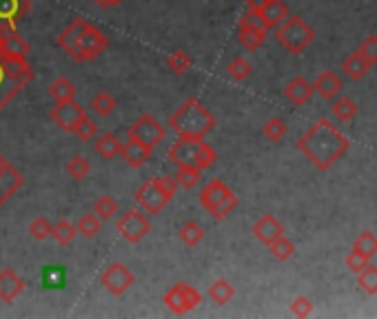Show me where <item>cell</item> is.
Listing matches in <instances>:
<instances>
[{
	"label": "cell",
	"instance_id": "47",
	"mask_svg": "<svg viewBox=\"0 0 377 319\" xmlns=\"http://www.w3.org/2000/svg\"><path fill=\"white\" fill-rule=\"evenodd\" d=\"M313 313V302L307 295H300L291 302V315L295 317H309Z\"/></svg>",
	"mask_w": 377,
	"mask_h": 319
},
{
	"label": "cell",
	"instance_id": "45",
	"mask_svg": "<svg viewBox=\"0 0 377 319\" xmlns=\"http://www.w3.org/2000/svg\"><path fill=\"white\" fill-rule=\"evenodd\" d=\"M43 281L47 288H60L65 281V273L60 266H47L45 268V275H43Z\"/></svg>",
	"mask_w": 377,
	"mask_h": 319
},
{
	"label": "cell",
	"instance_id": "24",
	"mask_svg": "<svg viewBox=\"0 0 377 319\" xmlns=\"http://www.w3.org/2000/svg\"><path fill=\"white\" fill-rule=\"evenodd\" d=\"M369 69H371V65L357 52L355 54H348L342 60V73H346L351 80H362L369 73Z\"/></svg>",
	"mask_w": 377,
	"mask_h": 319
},
{
	"label": "cell",
	"instance_id": "48",
	"mask_svg": "<svg viewBox=\"0 0 377 319\" xmlns=\"http://www.w3.org/2000/svg\"><path fill=\"white\" fill-rule=\"evenodd\" d=\"M180 286H182V297H185L187 311H193V309H196V306L202 302L200 290H198V288H193V286H189L187 281H180Z\"/></svg>",
	"mask_w": 377,
	"mask_h": 319
},
{
	"label": "cell",
	"instance_id": "20",
	"mask_svg": "<svg viewBox=\"0 0 377 319\" xmlns=\"http://www.w3.org/2000/svg\"><path fill=\"white\" fill-rule=\"evenodd\" d=\"M27 84L25 82H20V80H14L9 76V73L5 71V67L0 65V111L14 100V98L25 89Z\"/></svg>",
	"mask_w": 377,
	"mask_h": 319
},
{
	"label": "cell",
	"instance_id": "16",
	"mask_svg": "<svg viewBox=\"0 0 377 319\" xmlns=\"http://www.w3.org/2000/svg\"><path fill=\"white\" fill-rule=\"evenodd\" d=\"M151 149L149 146H144L140 144L138 140H133V138H127V144H123V151H120V157L125 160L127 166L131 169H140L144 166L151 160Z\"/></svg>",
	"mask_w": 377,
	"mask_h": 319
},
{
	"label": "cell",
	"instance_id": "33",
	"mask_svg": "<svg viewBox=\"0 0 377 319\" xmlns=\"http://www.w3.org/2000/svg\"><path fill=\"white\" fill-rule=\"evenodd\" d=\"M286 122L282 118H269L264 122V127H262V133H264V138L269 140V142H279V140H284L286 136Z\"/></svg>",
	"mask_w": 377,
	"mask_h": 319
},
{
	"label": "cell",
	"instance_id": "32",
	"mask_svg": "<svg viewBox=\"0 0 377 319\" xmlns=\"http://www.w3.org/2000/svg\"><path fill=\"white\" fill-rule=\"evenodd\" d=\"M357 286L367 293V295H377V266L367 264L357 273Z\"/></svg>",
	"mask_w": 377,
	"mask_h": 319
},
{
	"label": "cell",
	"instance_id": "2",
	"mask_svg": "<svg viewBox=\"0 0 377 319\" xmlns=\"http://www.w3.org/2000/svg\"><path fill=\"white\" fill-rule=\"evenodd\" d=\"M169 127L178 138L204 140L215 129V116L198 98H187L174 111V116L169 118Z\"/></svg>",
	"mask_w": 377,
	"mask_h": 319
},
{
	"label": "cell",
	"instance_id": "41",
	"mask_svg": "<svg viewBox=\"0 0 377 319\" xmlns=\"http://www.w3.org/2000/svg\"><path fill=\"white\" fill-rule=\"evenodd\" d=\"M167 67H169V71H174L176 76H185V73L193 67V60L185 52H176L167 58Z\"/></svg>",
	"mask_w": 377,
	"mask_h": 319
},
{
	"label": "cell",
	"instance_id": "25",
	"mask_svg": "<svg viewBox=\"0 0 377 319\" xmlns=\"http://www.w3.org/2000/svg\"><path fill=\"white\" fill-rule=\"evenodd\" d=\"M47 93H49V98H52L54 102L74 100V95H76V84L71 82L69 78L60 76V78H56V80L49 84V89H47Z\"/></svg>",
	"mask_w": 377,
	"mask_h": 319
},
{
	"label": "cell",
	"instance_id": "46",
	"mask_svg": "<svg viewBox=\"0 0 377 319\" xmlns=\"http://www.w3.org/2000/svg\"><path fill=\"white\" fill-rule=\"evenodd\" d=\"M367 264H371V257H367V255L355 251V249H353V251L346 255V268H348V271H353V273H360Z\"/></svg>",
	"mask_w": 377,
	"mask_h": 319
},
{
	"label": "cell",
	"instance_id": "49",
	"mask_svg": "<svg viewBox=\"0 0 377 319\" xmlns=\"http://www.w3.org/2000/svg\"><path fill=\"white\" fill-rule=\"evenodd\" d=\"M266 3H269V0H247V9L249 11H258V14H260Z\"/></svg>",
	"mask_w": 377,
	"mask_h": 319
},
{
	"label": "cell",
	"instance_id": "15",
	"mask_svg": "<svg viewBox=\"0 0 377 319\" xmlns=\"http://www.w3.org/2000/svg\"><path fill=\"white\" fill-rule=\"evenodd\" d=\"M25 279H22L14 268H3L0 271V299L5 304L14 302L22 290H25Z\"/></svg>",
	"mask_w": 377,
	"mask_h": 319
},
{
	"label": "cell",
	"instance_id": "3",
	"mask_svg": "<svg viewBox=\"0 0 377 319\" xmlns=\"http://www.w3.org/2000/svg\"><path fill=\"white\" fill-rule=\"evenodd\" d=\"M176 191H178L176 178H167V176L151 178L136 191V204L147 215H157L169 202L174 200Z\"/></svg>",
	"mask_w": 377,
	"mask_h": 319
},
{
	"label": "cell",
	"instance_id": "34",
	"mask_svg": "<svg viewBox=\"0 0 377 319\" xmlns=\"http://www.w3.org/2000/svg\"><path fill=\"white\" fill-rule=\"evenodd\" d=\"M100 228H102V219L95 213H84L76 224V231L84 238H95L100 233Z\"/></svg>",
	"mask_w": 377,
	"mask_h": 319
},
{
	"label": "cell",
	"instance_id": "26",
	"mask_svg": "<svg viewBox=\"0 0 377 319\" xmlns=\"http://www.w3.org/2000/svg\"><path fill=\"white\" fill-rule=\"evenodd\" d=\"M204 228L198 224V222H193V219H189V222H185L180 228H178V238L180 242L185 244V247L193 249V247H198V244L204 240Z\"/></svg>",
	"mask_w": 377,
	"mask_h": 319
},
{
	"label": "cell",
	"instance_id": "30",
	"mask_svg": "<svg viewBox=\"0 0 377 319\" xmlns=\"http://www.w3.org/2000/svg\"><path fill=\"white\" fill-rule=\"evenodd\" d=\"M76 226L69 222V219H58V222L52 226V238L56 240V244H60V247H67V244L74 242L76 238Z\"/></svg>",
	"mask_w": 377,
	"mask_h": 319
},
{
	"label": "cell",
	"instance_id": "14",
	"mask_svg": "<svg viewBox=\"0 0 377 319\" xmlns=\"http://www.w3.org/2000/svg\"><path fill=\"white\" fill-rule=\"evenodd\" d=\"M251 233L255 235V240H260L262 244L269 247V244H273L277 238L284 235V226L275 215H262L258 222L253 224Z\"/></svg>",
	"mask_w": 377,
	"mask_h": 319
},
{
	"label": "cell",
	"instance_id": "13",
	"mask_svg": "<svg viewBox=\"0 0 377 319\" xmlns=\"http://www.w3.org/2000/svg\"><path fill=\"white\" fill-rule=\"evenodd\" d=\"M31 0H0V29L16 31L18 22L29 14Z\"/></svg>",
	"mask_w": 377,
	"mask_h": 319
},
{
	"label": "cell",
	"instance_id": "5",
	"mask_svg": "<svg viewBox=\"0 0 377 319\" xmlns=\"http://www.w3.org/2000/svg\"><path fill=\"white\" fill-rule=\"evenodd\" d=\"M200 204L213 219H226L238 208V195L222 180H209L200 191Z\"/></svg>",
	"mask_w": 377,
	"mask_h": 319
},
{
	"label": "cell",
	"instance_id": "27",
	"mask_svg": "<svg viewBox=\"0 0 377 319\" xmlns=\"http://www.w3.org/2000/svg\"><path fill=\"white\" fill-rule=\"evenodd\" d=\"M233 295H236V288L231 286V281L224 279V277L215 279L213 284L209 286V297H211V302H215L217 306L229 304L231 299H233Z\"/></svg>",
	"mask_w": 377,
	"mask_h": 319
},
{
	"label": "cell",
	"instance_id": "1",
	"mask_svg": "<svg viewBox=\"0 0 377 319\" xmlns=\"http://www.w3.org/2000/svg\"><path fill=\"white\" fill-rule=\"evenodd\" d=\"M348 138L342 131L331 125V120L320 118L307 129V133L298 140L300 153L318 171H328L339 157L348 151Z\"/></svg>",
	"mask_w": 377,
	"mask_h": 319
},
{
	"label": "cell",
	"instance_id": "4",
	"mask_svg": "<svg viewBox=\"0 0 377 319\" xmlns=\"http://www.w3.org/2000/svg\"><path fill=\"white\" fill-rule=\"evenodd\" d=\"M167 157H169V162H174L176 166L189 164V166H198L200 171H206L215 164L217 153L202 140L178 138V142L169 149Z\"/></svg>",
	"mask_w": 377,
	"mask_h": 319
},
{
	"label": "cell",
	"instance_id": "50",
	"mask_svg": "<svg viewBox=\"0 0 377 319\" xmlns=\"http://www.w3.org/2000/svg\"><path fill=\"white\" fill-rule=\"evenodd\" d=\"M100 7H114V5H118V3H123V0H95Z\"/></svg>",
	"mask_w": 377,
	"mask_h": 319
},
{
	"label": "cell",
	"instance_id": "40",
	"mask_svg": "<svg viewBox=\"0 0 377 319\" xmlns=\"http://www.w3.org/2000/svg\"><path fill=\"white\" fill-rule=\"evenodd\" d=\"M93 213L98 215L100 219H105V222H109V219L118 213L116 198H111V195H100V198L95 200V204H93Z\"/></svg>",
	"mask_w": 377,
	"mask_h": 319
},
{
	"label": "cell",
	"instance_id": "9",
	"mask_svg": "<svg viewBox=\"0 0 377 319\" xmlns=\"http://www.w3.org/2000/svg\"><path fill=\"white\" fill-rule=\"evenodd\" d=\"M164 136H167V129H164L151 114L140 116V118L129 127V138L138 140V142L144 144V146H149L151 151L164 140Z\"/></svg>",
	"mask_w": 377,
	"mask_h": 319
},
{
	"label": "cell",
	"instance_id": "12",
	"mask_svg": "<svg viewBox=\"0 0 377 319\" xmlns=\"http://www.w3.org/2000/svg\"><path fill=\"white\" fill-rule=\"evenodd\" d=\"M87 116V111L82 109V104H78L76 100H65V102H56V107L52 109V120L56 122V127H60L63 131L74 133V129L78 127V122Z\"/></svg>",
	"mask_w": 377,
	"mask_h": 319
},
{
	"label": "cell",
	"instance_id": "37",
	"mask_svg": "<svg viewBox=\"0 0 377 319\" xmlns=\"http://www.w3.org/2000/svg\"><path fill=\"white\" fill-rule=\"evenodd\" d=\"M269 251L277 262H286L295 255V244L282 235V238H277L273 244H269Z\"/></svg>",
	"mask_w": 377,
	"mask_h": 319
},
{
	"label": "cell",
	"instance_id": "6",
	"mask_svg": "<svg viewBox=\"0 0 377 319\" xmlns=\"http://www.w3.org/2000/svg\"><path fill=\"white\" fill-rule=\"evenodd\" d=\"M275 38L288 54L298 56L315 40V31L309 27V22L304 18L288 14L286 20L275 27Z\"/></svg>",
	"mask_w": 377,
	"mask_h": 319
},
{
	"label": "cell",
	"instance_id": "21",
	"mask_svg": "<svg viewBox=\"0 0 377 319\" xmlns=\"http://www.w3.org/2000/svg\"><path fill=\"white\" fill-rule=\"evenodd\" d=\"M238 42L247 52H258L266 42V29L264 27H238Z\"/></svg>",
	"mask_w": 377,
	"mask_h": 319
},
{
	"label": "cell",
	"instance_id": "17",
	"mask_svg": "<svg viewBox=\"0 0 377 319\" xmlns=\"http://www.w3.org/2000/svg\"><path fill=\"white\" fill-rule=\"evenodd\" d=\"M315 93L313 89V84L307 80V78H302V76H295L293 80H288L286 82V87H284V95H286V100L291 104H295V107H302V104H307L311 100V95Z\"/></svg>",
	"mask_w": 377,
	"mask_h": 319
},
{
	"label": "cell",
	"instance_id": "7",
	"mask_svg": "<svg viewBox=\"0 0 377 319\" xmlns=\"http://www.w3.org/2000/svg\"><path fill=\"white\" fill-rule=\"evenodd\" d=\"M107 47H109L107 36L95 27V24H89L84 20L69 58L74 60V63H87V60H95L98 56H102L107 52Z\"/></svg>",
	"mask_w": 377,
	"mask_h": 319
},
{
	"label": "cell",
	"instance_id": "43",
	"mask_svg": "<svg viewBox=\"0 0 377 319\" xmlns=\"http://www.w3.org/2000/svg\"><path fill=\"white\" fill-rule=\"evenodd\" d=\"M357 54H360L364 60H367L371 67L377 65V36H375V33H373V36H367V38L360 42Z\"/></svg>",
	"mask_w": 377,
	"mask_h": 319
},
{
	"label": "cell",
	"instance_id": "10",
	"mask_svg": "<svg viewBox=\"0 0 377 319\" xmlns=\"http://www.w3.org/2000/svg\"><path fill=\"white\" fill-rule=\"evenodd\" d=\"M133 281H136V277H133V273L123 262L109 264L105 268V273L100 275V284L107 288L109 295H114V297L125 295V293L133 286Z\"/></svg>",
	"mask_w": 377,
	"mask_h": 319
},
{
	"label": "cell",
	"instance_id": "39",
	"mask_svg": "<svg viewBox=\"0 0 377 319\" xmlns=\"http://www.w3.org/2000/svg\"><path fill=\"white\" fill-rule=\"evenodd\" d=\"M353 249L364 253L367 257H375L377 255V235H375L373 231L360 233V235L355 238V242H353Z\"/></svg>",
	"mask_w": 377,
	"mask_h": 319
},
{
	"label": "cell",
	"instance_id": "11",
	"mask_svg": "<svg viewBox=\"0 0 377 319\" xmlns=\"http://www.w3.org/2000/svg\"><path fill=\"white\" fill-rule=\"evenodd\" d=\"M22 184H25V176H22L7 157L0 155V206L14 198L22 189Z\"/></svg>",
	"mask_w": 377,
	"mask_h": 319
},
{
	"label": "cell",
	"instance_id": "51",
	"mask_svg": "<svg viewBox=\"0 0 377 319\" xmlns=\"http://www.w3.org/2000/svg\"><path fill=\"white\" fill-rule=\"evenodd\" d=\"M5 29H0V52H3V45H5Z\"/></svg>",
	"mask_w": 377,
	"mask_h": 319
},
{
	"label": "cell",
	"instance_id": "19",
	"mask_svg": "<svg viewBox=\"0 0 377 319\" xmlns=\"http://www.w3.org/2000/svg\"><path fill=\"white\" fill-rule=\"evenodd\" d=\"M260 16H262V24H264V29L269 31V29H275L277 24H282L288 16V5L284 3V0H269L262 11H260Z\"/></svg>",
	"mask_w": 377,
	"mask_h": 319
},
{
	"label": "cell",
	"instance_id": "8",
	"mask_svg": "<svg viewBox=\"0 0 377 319\" xmlns=\"http://www.w3.org/2000/svg\"><path fill=\"white\" fill-rule=\"evenodd\" d=\"M116 231L120 233V238L127 240L129 244H138L151 233V219L144 215V211L138 208H129L125 215H120L116 222Z\"/></svg>",
	"mask_w": 377,
	"mask_h": 319
},
{
	"label": "cell",
	"instance_id": "36",
	"mask_svg": "<svg viewBox=\"0 0 377 319\" xmlns=\"http://www.w3.org/2000/svg\"><path fill=\"white\" fill-rule=\"evenodd\" d=\"M65 171H67V176L69 178H74V180H84L89 173H91V162L84 155H74L67 162V166H65Z\"/></svg>",
	"mask_w": 377,
	"mask_h": 319
},
{
	"label": "cell",
	"instance_id": "29",
	"mask_svg": "<svg viewBox=\"0 0 377 319\" xmlns=\"http://www.w3.org/2000/svg\"><path fill=\"white\" fill-rule=\"evenodd\" d=\"M91 109H93V114L107 118V116H111L118 109V102H116V98L111 93L98 91V93L93 95V100H91Z\"/></svg>",
	"mask_w": 377,
	"mask_h": 319
},
{
	"label": "cell",
	"instance_id": "18",
	"mask_svg": "<svg viewBox=\"0 0 377 319\" xmlns=\"http://www.w3.org/2000/svg\"><path fill=\"white\" fill-rule=\"evenodd\" d=\"M313 89L315 93H320L324 100H335V98L342 93L344 84H342V78L337 76L333 71H322L318 78L313 82Z\"/></svg>",
	"mask_w": 377,
	"mask_h": 319
},
{
	"label": "cell",
	"instance_id": "28",
	"mask_svg": "<svg viewBox=\"0 0 377 319\" xmlns=\"http://www.w3.org/2000/svg\"><path fill=\"white\" fill-rule=\"evenodd\" d=\"M176 182H178V187L182 189H193V187H198V182L202 178V171L198 166H189V164H180L176 169Z\"/></svg>",
	"mask_w": 377,
	"mask_h": 319
},
{
	"label": "cell",
	"instance_id": "38",
	"mask_svg": "<svg viewBox=\"0 0 377 319\" xmlns=\"http://www.w3.org/2000/svg\"><path fill=\"white\" fill-rule=\"evenodd\" d=\"M164 304H167V309L171 311V313H176V315L189 313L187 306H185V297H182V286H180V284L171 286V288L164 293Z\"/></svg>",
	"mask_w": 377,
	"mask_h": 319
},
{
	"label": "cell",
	"instance_id": "22",
	"mask_svg": "<svg viewBox=\"0 0 377 319\" xmlns=\"http://www.w3.org/2000/svg\"><path fill=\"white\" fill-rule=\"evenodd\" d=\"M95 151L102 160H116L123 151V142L118 140L116 133H102V136H95Z\"/></svg>",
	"mask_w": 377,
	"mask_h": 319
},
{
	"label": "cell",
	"instance_id": "42",
	"mask_svg": "<svg viewBox=\"0 0 377 319\" xmlns=\"http://www.w3.org/2000/svg\"><path fill=\"white\" fill-rule=\"evenodd\" d=\"M52 226L54 224L47 217H36V219H31V224H29V235L33 240L43 242L47 238H52Z\"/></svg>",
	"mask_w": 377,
	"mask_h": 319
},
{
	"label": "cell",
	"instance_id": "23",
	"mask_svg": "<svg viewBox=\"0 0 377 319\" xmlns=\"http://www.w3.org/2000/svg\"><path fill=\"white\" fill-rule=\"evenodd\" d=\"M31 52L29 42L22 38V36L16 31H7L5 33V45H3V52L0 54H7V56H16V58H27Z\"/></svg>",
	"mask_w": 377,
	"mask_h": 319
},
{
	"label": "cell",
	"instance_id": "35",
	"mask_svg": "<svg viewBox=\"0 0 377 319\" xmlns=\"http://www.w3.org/2000/svg\"><path fill=\"white\" fill-rule=\"evenodd\" d=\"M226 73H229V78H231V80L245 82V80L251 76V73H253V67L249 65V60H247V58L238 56V58H233V60H231V63H229Z\"/></svg>",
	"mask_w": 377,
	"mask_h": 319
},
{
	"label": "cell",
	"instance_id": "31",
	"mask_svg": "<svg viewBox=\"0 0 377 319\" xmlns=\"http://www.w3.org/2000/svg\"><path fill=\"white\" fill-rule=\"evenodd\" d=\"M333 116L342 122V125H346V122H351L353 118L357 116V104L351 100V98H337V100L333 102L331 107Z\"/></svg>",
	"mask_w": 377,
	"mask_h": 319
},
{
	"label": "cell",
	"instance_id": "44",
	"mask_svg": "<svg viewBox=\"0 0 377 319\" xmlns=\"http://www.w3.org/2000/svg\"><path fill=\"white\" fill-rule=\"evenodd\" d=\"M76 136L82 140V142H89V140H95V136H98V125L89 118V116H84L80 122H78V127L74 129Z\"/></svg>",
	"mask_w": 377,
	"mask_h": 319
}]
</instances>
